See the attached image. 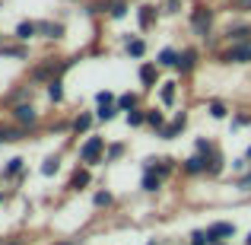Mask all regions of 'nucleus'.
Wrapping results in <instances>:
<instances>
[{
    "label": "nucleus",
    "mask_w": 251,
    "mask_h": 245,
    "mask_svg": "<svg viewBox=\"0 0 251 245\" xmlns=\"http://www.w3.org/2000/svg\"><path fill=\"white\" fill-rule=\"evenodd\" d=\"M188 29L197 42H207L210 35H216V6L203 3V0L191 3L188 6Z\"/></svg>",
    "instance_id": "1"
},
{
    "label": "nucleus",
    "mask_w": 251,
    "mask_h": 245,
    "mask_svg": "<svg viewBox=\"0 0 251 245\" xmlns=\"http://www.w3.org/2000/svg\"><path fill=\"white\" fill-rule=\"evenodd\" d=\"M105 147H108V140H105L102 134H86L80 140V147H76V163L83 165H105Z\"/></svg>",
    "instance_id": "2"
},
{
    "label": "nucleus",
    "mask_w": 251,
    "mask_h": 245,
    "mask_svg": "<svg viewBox=\"0 0 251 245\" xmlns=\"http://www.w3.org/2000/svg\"><path fill=\"white\" fill-rule=\"evenodd\" d=\"M213 57L220 64H229V67H248V64H251V38H245V42H232V45H223Z\"/></svg>",
    "instance_id": "3"
},
{
    "label": "nucleus",
    "mask_w": 251,
    "mask_h": 245,
    "mask_svg": "<svg viewBox=\"0 0 251 245\" xmlns=\"http://www.w3.org/2000/svg\"><path fill=\"white\" fill-rule=\"evenodd\" d=\"M201 61H203V54H201V48H197V45H181V48H178V61H175L178 80H188V77H194L197 67H201Z\"/></svg>",
    "instance_id": "4"
},
{
    "label": "nucleus",
    "mask_w": 251,
    "mask_h": 245,
    "mask_svg": "<svg viewBox=\"0 0 251 245\" xmlns=\"http://www.w3.org/2000/svg\"><path fill=\"white\" fill-rule=\"evenodd\" d=\"M54 77H61V57H38L29 67V83L32 86H45Z\"/></svg>",
    "instance_id": "5"
},
{
    "label": "nucleus",
    "mask_w": 251,
    "mask_h": 245,
    "mask_svg": "<svg viewBox=\"0 0 251 245\" xmlns=\"http://www.w3.org/2000/svg\"><path fill=\"white\" fill-rule=\"evenodd\" d=\"M10 121H13V124H23V128L38 131V124H42V111H38V105L29 99V102L10 105Z\"/></svg>",
    "instance_id": "6"
},
{
    "label": "nucleus",
    "mask_w": 251,
    "mask_h": 245,
    "mask_svg": "<svg viewBox=\"0 0 251 245\" xmlns=\"http://www.w3.org/2000/svg\"><path fill=\"white\" fill-rule=\"evenodd\" d=\"M134 16H137V29L150 32L156 23H159V16H162V3L159 0H147V3L134 6Z\"/></svg>",
    "instance_id": "7"
},
{
    "label": "nucleus",
    "mask_w": 251,
    "mask_h": 245,
    "mask_svg": "<svg viewBox=\"0 0 251 245\" xmlns=\"http://www.w3.org/2000/svg\"><path fill=\"white\" fill-rule=\"evenodd\" d=\"M140 169L143 172H159V175L169 182L175 172H181V160H175V156H147Z\"/></svg>",
    "instance_id": "8"
},
{
    "label": "nucleus",
    "mask_w": 251,
    "mask_h": 245,
    "mask_svg": "<svg viewBox=\"0 0 251 245\" xmlns=\"http://www.w3.org/2000/svg\"><path fill=\"white\" fill-rule=\"evenodd\" d=\"M137 80H140L143 92H156L162 83V67L156 61H140V67H137Z\"/></svg>",
    "instance_id": "9"
},
{
    "label": "nucleus",
    "mask_w": 251,
    "mask_h": 245,
    "mask_svg": "<svg viewBox=\"0 0 251 245\" xmlns=\"http://www.w3.org/2000/svg\"><path fill=\"white\" fill-rule=\"evenodd\" d=\"M86 188H92V165L76 163V169L70 172V178H67V191L70 194H80Z\"/></svg>",
    "instance_id": "10"
},
{
    "label": "nucleus",
    "mask_w": 251,
    "mask_h": 245,
    "mask_svg": "<svg viewBox=\"0 0 251 245\" xmlns=\"http://www.w3.org/2000/svg\"><path fill=\"white\" fill-rule=\"evenodd\" d=\"M184 128H188V111H172L169 124L156 137H159V140H178V137L184 134Z\"/></svg>",
    "instance_id": "11"
},
{
    "label": "nucleus",
    "mask_w": 251,
    "mask_h": 245,
    "mask_svg": "<svg viewBox=\"0 0 251 245\" xmlns=\"http://www.w3.org/2000/svg\"><path fill=\"white\" fill-rule=\"evenodd\" d=\"M220 35H223V42H226V45L245 42V38H251V19H232V23L220 32Z\"/></svg>",
    "instance_id": "12"
},
{
    "label": "nucleus",
    "mask_w": 251,
    "mask_h": 245,
    "mask_svg": "<svg viewBox=\"0 0 251 245\" xmlns=\"http://www.w3.org/2000/svg\"><path fill=\"white\" fill-rule=\"evenodd\" d=\"M207 236H210V242H229L239 236V226L229 220H213V223H207Z\"/></svg>",
    "instance_id": "13"
},
{
    "label": "nucleus",
    "mask_w": 251,
    "mask_h": 245,
    "mask_svg": "<svg viewBox=\"0 0 251 245\" xmlns=\"http://www.w3.org/2000/svg\"><path fill=\"white\" fill-rule=\"evenodd\" d=\"M121 42H124V54L130 57V61H143V57L150 54V45H147V38L143 35H121Z\"/></svg>",
    "instance_id": "14"
},
{
    "label": "nucleus",
    "mask_w": 251,
    "mask_h": 245,
    "mask_svg": "<svg viewBox=\"0 0 251 245\" xmlns=\"http://www.w3.org/2000/svg\"><path fill=\"white\" fill-rule=\"evenodd\" d=\"M178 92H181V83L178 80H162L159 89H156V102H159L162 109H175L178 105Z\"/></svg>",
    "instance_id": "15"
},
{
    "label": "nucleus",
    "mask_w": 251,
    "mask_h": 245,
    "mask_svg": "<svg viewBox=\"0 0 251 245\" xmlns=\"http://www.w3.org/2000/svg\"><path fill=\"white\" fill-rule=\"evenodd\" d=\"M0 57L3 61H25L29 57V42H16V38H6V42H0Z\"/></svg>",
    "instance_id": "16"
},
{
    "label": "nucleus",
    "mask_w": 251,
    "mask_h": 245,
    "mask_svg": "<svg viewBox=\"0 0 251 245\" xmlns=\"http://www.w3.org/2000/svg\"><path fill=\"white\" fill-rule=\"evenodd\" d=\"M181 175L184 178H201V175H207V156H203V153L184 156V160H181Z\"/></svg>",
    "instance_id": "17"
},
{
    "label": "nucleus",
    "mask_w": 251,
    "mask_h": 245,
    "mask_svg": "<svg viewBox=\"0 0 251 245\" xmlns=\"http://www.w3.org/2000/svg\"><path fill=\"white\" fill-rule=\"evenodd\" d=\"M38 35H42L45 42H61V38L67 35V26H64L61 19H38Z\"/></svg>",
    "instance_id": "18"
},
{
    "label": "nucleus",
    "mask_w": 251,
    "mask_h": 245,
    "mask_svg": "<svg viewBox=\"0 0 251 245\" xmlns=\"http://www.w3.org/2000/svg\"><path fill=\"white\" fill-rule=\"evenodd\" d=\"M96 109L92 111H76L74 115V128H70V137H86L92 134V128H96Z\"/></svg>",
    "instance_id": "19"
},
{
    "label": "nucleus",
    "mask_w": 251,
    "mask_h": 245,
    "mask_svg": "<svg viewBox=\"0 0 251 245\" xmlns=\"http://www.w3.org/2000/svg\"><path fill=\"white\" fill-rule=\"evenodd\" d=\"M25 163H29L25 156H10V160H6L3 165H0V178H3V182H16V178L23 175L25 169H29Z\"/></svg>",
    "instance_id": "20"
},
{
    "label": "nucleus",
    "mask_w": 251,
    "mask_h": 245,
    "mask_svg": "<svg viewBox=\"0 0 251 245\" xmlns=\"http://www.w3.org/2000/svg\"><path fill=\"white\" fill-rule=\"evenodd\" d=\"M226 169H229V160L220 147H216L213 153H207V178H220Z\"/></svg>",
    "instance_id": "21"
},
{
    "label": "nucleus",
    "mask_w": 251,
    "mask_h": 245,
    "mask_svg": "<svg viewBox=\"0 0 251 245\" xmlns=\"http://www.w3.org/2000/svg\"><path fill=\"white\" fill-rule=\"evenodd\" d=\"M32 128L23 124H0V143H16V140H29Z\"/></svg>",
    "instance_id": "22"
},
{
    "label": "nucleus",
    "mask_w": 251,
    "mask_h": 245,
    "mask_svg": "<svg viewBox=\"0 0 251 245\" xmlns=\"http://www.w3.org/2000/svg\"><path fill=\"white\" fill-rule=\"evenodd\" d=\"M32 96H35V86H32L29 80H25L23 86H16V89H10V92H6V96H3V105H6V109H10V105H19V102H29Z\"/></svg>",
    "instance_id": "23"
},
{
    "label": "nucleus",
    "mask_w": 251,
    "mask_h": 245,
    "mask_svg": "<svg viewBox=\"0 0 251 245\" xmlns=\"http://www.w3.org/2000/svg\"><path fill=\"white\" fill-rule=\"evenodd\" d=\"M166 124H169L166 109H162V105H147V128L153 131V134H159Z\"/></svg>",
    "instance_id": "24"
},
{
    "label": "nucleus",
    "mask_w": 251,
    "mask_h": 245,
    "mask_svg": "<svg viewBox=\"0 0 251 245\" xmlns=\"http://www.w3.org/2000/svg\"><path fill=\"white\" fill-rule=\"evenodd\" d=\"M13 38H16V42H32V38H38V23L35 19H19L16 29H13Z\"/></svg>",
    "instance_id": "25"
},
{
    "label": "nucleus",
    "mask_w": 251,
    "mask_h": 245,
    "mask_svg": "<svg viewBox=\"0 0 251 245\" xmlns=\"http://www.w3.org/2000/svg\"><path fill=\"white\" fill-rule=\"evenodd\" d=\"M45 99H48L51 105H64V99H67V92H64V77H54L51 83H45Z\"/></svg>",
    "instance_id": "26"
},
{
    "label": "nucleus",
    "mask_w": 251,
    "mask_h": 245,
    "mask_svg": "<svg viewBox=\"0 0 251 245\" xmlns=\"http://www.w3.org/2000/svg\"><path fill=\"white\" fill-rule=\"evenodd\" d=\"M162 185H166V178H162L159 172H143L140 175V191L143 194H159Z\"/></svg>",
    "instance_id": "27"
},
{
    "label": "nucleus",
    "mask_w": 251,
    "mask_h": 245,
    "mask_svg": "<svg viewBox=\"0 0 251 245\" xmlns=\"http://www.w3.org/2000/svg\"><path fill=\"white\" fill-rule=\"evenodd\" d=\"M130 10H134V6H130V0H111L105 19H111V23H121V19L130 16Z\"/></svg>",
    "instance_id": "28"
},
{
    "label": "nucleus",
    "mask_w": 251,
    "mask_h": 245,
    "mask_svg": "<svg viewBox=\"0 0 251 245\" xmlns=\"http://www.w3.org/2000/svg\"><path fill=\"white\" fill-rule=\"evenodd\" d=\"M207 115L213 118V121H229V118H232V109H229V102H223V99H210Z\"/></svg>",
    "instance_id": "29"
},
{
    "label": "nucleus",
    "mask_w": 251,
    "mask_h": 245,
    "mask_svg": "<svg viewBox=\"0 0 251 245\" xmlns=\"http://www.w3.org/2000/svg\"><path fill=\"white\" fill-rule=\"evenodd\" d=\"M175 61H178V48L175 45H162V48L156 51V64H159L162 70H175Z\"/></svg>",
    "instance_id": "30"
},
{
    "label": "nucleus",
    "mask_w": 251,
    "mask_h": 245,
    "mask_svg": "<svg viewBox=\"0 0 251 245\" xmlns=\"http://www.w3.org/2000/svg\"><path fill=\"white\" fill-rule=\"evenodd\" d=\"M92 207L96 210H111L115 207V191L111 188H96L92 191Z\"/></svg>",
    "instance_id": "31"
},
{
    "label": "nucleus",
    "mask_w": 251,
    "mask_h": 245,
    "mask_svg": "<svg viewBox=\"0 0 251 245\" xmlns=\"http://www.w3.org/2000/svg\"><path fill=\"white\" fill-rule=\"evenodd\" d=\"M124 153H127V143H124V140H108V147H105V165L121 163Z\"/></svg>",
    "instance_id": "32"
},
{
    "label": "nucleus",
    "mask_w": 251,
    "mask_h": 245,
    "mask_svg": "<svg viewBox=\"0 0 251 245\" xmlns=\"http://www.w3.org/2000/svg\"><path fill=\"white\" fill-rule=\"evenodd\" d=\"M124 124H127L130 131L147 128V105H140V109H134V111H124Z\"/></svg>",
    "instance_id": "33"
},
{
    "label": "nucleus",
    "mask_w": 251,
    "mask_h": 245,
    "mask_svg": "<svg viewBox=\"0 0 251 245\" xmlns=\"http://www.w3.org/2000/svg\"><path fill=\"white\" fill-rule=\"evenodd\" d=\"M115 105H118V109H121V111H134V109H140V105H143V99H140V92H121V96H118L115 99Z\"/></svg>",
    "instance_id": "34"
},
{
    "label": "nucleus",
    "mask_w": 251,
    "mask_h": 245,
    "mask_svg": "<svg viewBox=\"0 0 251 245\" xmlns=\"http://www.w3.org/2000/svg\"><path fill=\"white\" fill-rule=\"evenodd\" d=\"M118 115H121V109H118L115 102H111V105H96V121L99 124H111Z\"/></svg>",
    "instance_id": "35"
},
{
    "label": "nucleus",
    "mask_w": 251,
    "mask_h": 245,
    "mask_svg": "<svg viewBox=\"0 0 251 245\" xmlns=\"http://www.w3.org/2000/svg\"><path fill=\"white\" fill-rule=\"evenodd\" d=\"M57 169H61V156H45L42 160V165H38V172H42L45 178H51V175H57Z\"/></svg>",
    "instance_id": "36"
},
{
    "label": "nucleus",
    "mask_w": 251,
    "mask_h": 245,
    "mask_svg": "<svg viewBox=\"0 0 251 245\" xmlns=\"http://www.w3.org/2000/svg\"><path fill=\"white\" fill-rule=\"evenodd\" d=\"M248 124H251V115H248V111H232V118H229V131L248 128Z\"/></svg>",
    "instance_id": "37"
},
{
    "label": "nucleus",
    "mask_w": 251,
    "mask_h": 245,
    "mask_svg": "<svg viewBox=\"0 0 251 245\" xmlns=\"http://www.w3.org/2000/svg\"><path fill=\"white\" fill-rule=\"evenodd\" d=\"M188 245H213V242H210V236H207V226H201V229H191V236H188Z\"/></svg>",
    "instance_id": "38"
},
{
    "label": "nucleus",
    "mask_w": 251,
    "mask_h": 245,
    "mask_svg": "<svg viewBox=\"0 0 251 245\" xmlns=\"http://www.w3.org/2000/svg\"><path fill=\"white\" fill-rule=\"evenodd\" d=\"M235 191H239V194H251V169L242 172V175H235Z\"/></svg>",
    "instance_id": "39"
},
{
    "label": "nucleus",
    "mask_w": 251,
    "mask_h": 245,
    "mask_svg": "<svg viewBox=\"0 0 251 245\" xmlns=\"http://www.w3.org/2000/svg\"><path fill=\"white\" fill-rule=\"evenodd\" d=\"M229 169H232V175H242V172H248V169H251L248 156H245V153H242V156H235V160L229 163Z\"/></svg>",
    "instance_id": "40"
},
{
    "label": "nucleus",
    "mask_w": 251,
    "mask_h": 245,
    "mask_svg": "<svg viewBox=\"0 0 251 245\" xmlns=\"http://www.w3.org/2000/svg\"><path fill=\"white\" fill-rule=\"evenodd\" d=\"M213 150H216V143L210 140V137H197V140H194V153L207 156V153H213Z\"/></svg>",
    "instance_id": "41"
},
{
    "label": "nucleus",
    "mask_w": 251,
    "mask_h": 245,
    "mask_svg": "<svg viewBox=\"0 0 251 245\" xmlns=\"http://www.w3.org/2000/svg\"><path fill=\"white\" fill-rule=\"evenodd\" d=\"M115 92H111V89H99L96 92V96H92V102H96V105H111V102H115Z\"/></svg>",
    "instance_id": "42"
},
{
    "label": "nucleus",
    "mask_w": 251,
    "mask_h": 245,
    "mask_svg": "<svg viewBox=\"0 0 251 245\" xmlns=\"http://www.w3.org/2000/svg\"><path fill=\"white\" fill-rule=\"evenodd\" d=\"M184 0H162V13H181Z\"/></svg>",
    "instance_id": "43"
},
{
    "label": "nucleus",
    "mask_w": 251,
    "mask_h": 245,
    "mask_svg": "<svg viewBox=\"0 0 251 245\" xmlns=\"http://www.w3.org/2000/svg\"><path fill=\"white\" fill-rule=\"evenodd\" d=\"M235 13H251V0H229Z\"/></svg>",
    "instance_id": "44"
},
{
    "label": "nucleus",
    "mask_w": 251,
    "mask_h": 245,
    "mask_svg": "<svg viewBox=\"0 0 251 245\" xmlns=\"http://www.w3.org/2000/svg\"><path fill=\"white\" fill-rule=\"evenodd\" d=\"M54 245H80V239H57Z\"/></svg>",
    "instance_id": "45"
},
{
    "label": "nucleus",
    "mask_w": 251,
    "mask_h": 245,
    "mask_svg": "<svg viewBox=\"0 0 251 245\" xmlns=\"http://www.w3.org/2000/svg\"><path fill=\"white\" fill-rule=\"evenodd\" d=\"M147 245H166V242H162V239H150Z\"/></svg>",
    "instance_id": "46"
},
{
    "label": "nucleus",
    "mask_w": 251,
    "mask_h": 245,
    "mask_svg": "<svg viewBox=\"0 0 251 245\" xmlns=\"http://www.w3.org/2000/svg\"><path fill=\"white\" fill-rule=\"evenodd\" d=\"M242 245H251V229H248V233H245V242H242Z\"/></svg>",
    "instance_id": "47"
},
{
    "label": "nucleus",
    "mask_w": 251,
    "mask_h": 245,
    "mask_svg": "<svg viewBox=\"0 0 251 245\" xmlns=\"http://www.w3.org/2000/svg\"><path fill=\"white\" fill-rule=\"evenodd\" d=\"M0 204H6V191L3 188H0Z\"/></svg>",
    "instance_id": "48"
},
{
    "label": "nucleus",
    "mask_w": 251,
    "mask_h": 245,
    "mask_svg": "<svg viewBox=\"0 0 251 245\" xmlns=\"http://www.w3.org/2000/svg\"><path fill=\"white\" fill-rule=\"evenodd\" d=\"M245 156H248V163H251V143H248V147H245Z\"/></svg>",
    "instance_id": "49"
},
{
    "label": "nucleus",
    "mask_w": 251,
    "mask_h": 245,
    "mask_svg": "<svg viewBox=\"0 0 251 245\" xmlns=\"http://www.w3.org/2000/svg\"><path fill=\"white\" fill-rule=\"evenodd\" d=\"M213 245H232V242H213Z\"/></svg>",
    "instance_id": "50"
},
{
    "label": "nucleus",
    "mask_w": 251,
    "mask_h": 245,
    "mask_svg": "<svg viewBox=\"0 0 251 245\" xmlns=\"http://www.w3.org/2000/svg\"><path fill=\"white\" fill-rule=\"evenodd\" d=\"M6 38H10V35H0V42H6Z\"/></svg>",
    "instance_id": "51"
},
{
    "label": "nucleus",
    "mask_w": 251,
    "mask_h": 245,
    "mask_svg": "<svg viewBox=\"0 0 251 245\" xmlns=\"http://www.w3.org/2000/svg\"><path fill=\"white\" fill-rule=\"evenodd\" d=\"M159 3H162V0H159Z\"/></svg>",
    "instance_id": "52"
},
{
    "label": "nucleus",
    "mask_w": 251,
    "mask_h": 245,
    "mask_svg": "<svg viewBox=\"0 0 251 245\" xmlns=\"http://www.w3.org/2000/svg\"><path fill=\"white\" fill-rule=\"evenodd\" d=\"M0 245H3V242H0Z\"/></svg>",
    "instance_id": "53"
}]
</instances>
